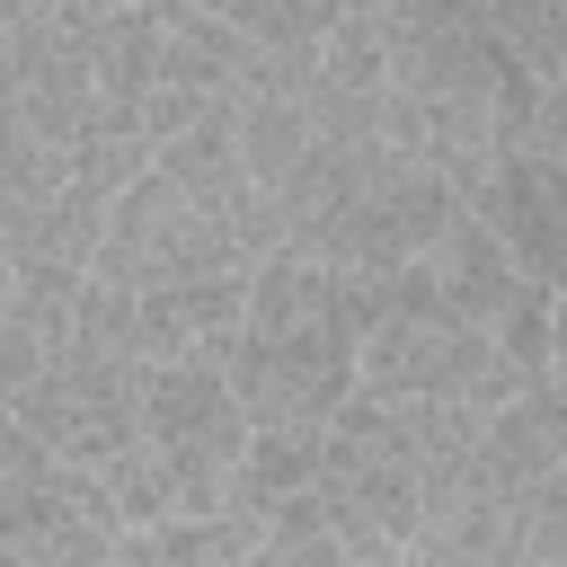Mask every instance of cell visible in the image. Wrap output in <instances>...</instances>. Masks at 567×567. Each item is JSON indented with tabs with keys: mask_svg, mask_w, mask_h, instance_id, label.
Wrapping results in <instances>:
<instances>
[{
	"mask_svg": "<svg viewBox=\"0 0 567 567\" xmlns=\"http://www.w3.org/2000/svg\"><path fill=\"white\" fill-rule=\"evenodd\" d=\"M549 390L567 399V301H558V328H549Z\"/></svg>",
	"mask_w": 567,
	"mask_h": 567,
	"instance_id": "16",
	"label": "cell"
},
{
	"mask_svg": "<svg viewBox=\"0 0 567 567\" xmlns=\"http://www.w3.org/2000/svg\"><path fill=\"white\" fill-rule=\"evenodd\" d=\"M381 62H390V124L416 159H434L461 195L496 177L505 151L532 142L540 71L496 35L478 0H381Z\"/></svg>",
	"mask_w": 567,
	"mask_h": 567,
	"instance_id": "1",
	"label": "cell"
},
{
	"mask_svg": "<svg viewBox=\"0 0 567 567\" xmlns=\"http://www.w3.org/2000/svg\"><path fill=\"white\" fill-rule=\"evenodd\" d=\"M478 9L496 18V35H505L540 80L567 71V0H478Z\"/></svg>",
	"mask_w": 567,
	"mask_h": 567,
	"instance_id": "14",
	"label": "cell"
},
{
	"mask_svg": "<svg viewBox=\"0 0 567 567\" xmlns=\"http://www.w3.org/2000/svg\"><path fill=\"white\" fill-rule=\"evenodd\" d=\"M204 9H213V0H204Z\"/></svg>",
	"mask_w": 567,
	"mask_h": 567,
	"instance_id": "18",
	"label": "cell"
},
{
	"mask_svg": "<svg viewBox=\"0 0 567 567\" xmlns=\"http://www.w3.org/2000/svg\"><path fill=\"white\" fill-rule=\"evenodd\" d=\"M257 558V523L239 514H168L151 532H124L115 567H248Z\"/></svg>",
	"mask_w": 567,
	"mask_h": 567,
	"instance_id": "12",
	"label": "cell"
},
{
	"mask_svg": "<svg viewBox=\"0 0 567 567\" xmlns=\"http://www.w3.org/2000/svg\"><path fill=\"white\" fill-rule=\"evenodd\" d=\"M319 452H328V425H257L221 514H239V523H257V532L284 523L292 505L319 496Z\"/></svg>",
	"mask_w": 567,
	"mask_h": 567,
	"instance_id": "11",
	"label": "cell"
},
{
	"mask_svg": "<svg viewBox=\"0 0 567 567\" xmlns=\"http://www.w3.org/2000/svg\"><path fill=\"white\" fill-rule=\"evenodd\" d=\"M9 416L27 425V434H44L62 461H80V470H115L124 452H142V416H151V363L142 354H124V346H106V337H71L18 399H9Z\"/></svg>",
	"mask_w": 567,
	"mask_h": 567,
	"instance_id": "7",
	"label": "cell"
},
{
	"mask_svg": "<svg viewBox=\"0 0 567 567\" xmlns=\"http://www.w3.org/2000/svg\"><path fill=\"white\" fill-rule=\"evenodd\" d=\"M470 204H478V213L496 221V239H505V248L567 301V168L540 159V151L523 142V151L496 159V177H487Z\"/></svg>",
	"mask_w": 567,
	"mask_h": 567,
	"instance_id": "9",
	"label": "cell"
},
{
	"mask_svg": "<svg viewBox=\"0 0 567 567\" xmlns=\"http://www.w3.org/2000/svg\"><path fill=\"white\" fill-rule=\"evenodd\" d=\"M248 62V35L204 0H124L97 35V97L106 124H133L142 142L195 133Z\"/></svg>",
	"mask_w": 567,
	"mask_h": 567,
	"instance_id": "5",
	"label": "cell"
},
{
	"mask_svg": "<svg viewBox=\"0 0 567 567\" xmlns=\"http://www.w3.org/2000/svg\"><path fill=\"white\" fill-rule=\"evenodd\" d=\"M532 151L567 168V80H540V106H532Z\"/></svg>",
	"mask_w": 567,
	"mask_h": 567,
	"instance_id": "15",
	"label": "cell"
},
{
	"mask_svg": "<svg viewBox=\"0 0 567 567\" xmlns=\"http://www.w3.org/2000/svg\"><path fill=\"white\" fill-rule=\"evenodd\" d=\"M257 416L239 408L221 363H151V416H142V452L168 478L177 514H221L230 478L248 461Z\"/></svg>",
	"mask_w": 567,
	"mask_h": 567,
	"instance_id": "8",
	"label": "cell"
},
{
	"mask_svg": "<svg viewBox=\"0 0 567 567\" xmlns=\"http://www.w3.org/2000/svg\"><path fill=\"white\" fill-rule=\"evenodd\" d=\"M354 9H381V0H354Z\"/></svg>",
	"mask_w": 567,
	"mask_h": 567,
	"instance_id": "17",
	"label": "cell"
},
{
	"mask_svg": "<svg viewBox=\"0 0 567 567\" xmlns=\"http://www.w3.org/2000/svg\"><path fill=\"white\" fill-rule=\"evenodd\" d=\"M346 292H354V319H363V390L372 399H452V408L496 416L505 399L532 390L514 372L505 337L478 310H461L425 275V257L399 266V275H346Z\"/></svg>",
	"mask_w": 567,
	"mask_h": 567,
	"instance_id": "4",
	"label": "cell"
},
{
	"mask_svg": "<svg viewBox=\"0 0 567 567\" xmlns=\"http://www.w3.org/2000/svg\"><path fill=\"white\" fill-rule=\"evenodd\" d=\"M478 434H487V408L354 390L328 416V452H319V514H328L337 549L354 567H408L434 478L461 470L478 452Z\"/></svg>",
	"mask_w": 567,
	"mask_h": 567,
	"instance_id": "2",
	"label": "cell"
},
{
	"mask_svg": "<svg viewBox=\"0 0 567 567\" xmlns=\"http://www.w3.org/2000/svg\"><path fill=\"white\" fill-rule=\"evenodd\" d=\"M80 301H89V275L9 266V301H0V381H9V399L80 337Z\"/></svg>",
	"mask_w": 567,
	"mask_h": 567,
	"instance_id": "10",
	"label": "cell"
},
{
	"mask_svg": "<svg viewBox=\"0 0 567 567\" xmlns=\"http://www.w3.org/2000/svg\"><path fill=\"white\" fill-rule=\"evenodd\" d=\"M558 80H567V71H558Z\"/></svg>",
	"mask_w": 567,
	"mask_h": 567,
	"instance_id": "19",
	"label": "cell"
},
{
	"mask_svg": "<svg viewBox=\"0 0 567 567\" xmlns=\"http://www.w3.org/2000/svg\"><path fill=\"white\" fill-rule=\"evenodd\" d=\"M221 372L257 425H328L363 390V319H354L346 275L328 257L275 248L248 284Z\"/></svg>",
	"mask_w": 567,
	"mask_h": 567,
	"instance_id": "3",
	"label": "cell"
},
{
	"mask_svg": "<svg viewBox=\"0 0 567 567\" xmlns=\"http://www.w3.org/2000/svg\"><path fill=\"white\" fill-rule=\"evenodd\" d=\"M257 266H266V248L248 239V221L221 213L213 195H195L168 159H151L115 195L89 284H106V292H168V284H213V275H257Z\"/></svg>",
	"mask_w": 567,
	"mask_h": 567,
	"instance_id": "6",
	"label": "cell"
},
{
	"mask_svg": "<svg viewBox=\"0 0 567 567\" xmlns=\"http://www.w3.org/2000/svg\"><path fill=\"white\" fill-rule=\"evenodd\" d=\"M248 44H275V53H292V44H328L337 27H346V9L354 0H213Z\"/></svg>",
	"mask_w": 567,
	"mask_h": 567,
	"instance_id": "13",
	"label": "cell"
}]
</instances>
